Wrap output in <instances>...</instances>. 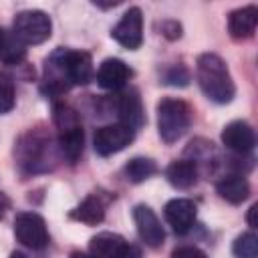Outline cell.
Instances as JSON below:
<instances>
[{
	"label": "cell",
	"instance_id": "cell-29",
	"mask_svg": "<svg viewBox=\"0 0 258 258\" xmlns=\"http://www.w3.org/2000/svg\"><path fill=\"white\" fill-rule=\"evenodd\" d=\"M69 258H95L93 254H85V252H73Z\"/></svg>",
	"mask_w": 258,
	"mask_h": 258
},
{
	"label": "cell",
	"instance_id": "cell-27",
	"mask_svg": "<svg viewBox=\"0 0 258 258\" xmlns=\"http://www.w3.org/2000/svg\"><path fill=\"white\" fill-rule=\"evenodd\" d=\"M10 208V200H8V196L6 194H2L0 191V220L4 218V214H6V210Z\"/></svg>",
	"mask_w": 258,
	"mask_h": 258
},
{
	"label": "cell",
	"instance_id": "cell-20",
	"mask_svg": "<svg viewBox=\"0 0 258 258\" xmlns=\"http://www.w3.org/2000/svg\"><path fill=\"white\" fill-rule=\"evenodd\" d=\"M26 58V46L8 28H0V60L4 64H20Z\"/></svg>",
	"mask_w": 258,
	"mask_h": 258
},
{
	"label": "cell",
	"instance_id": "cell-28",
	"mask_svg": "<svg viewBox=\"0 0 258 258\" xmlns=\"http://www.w3.org/2000/svg\"><path fill=\"white\" fill-rule=\"evenodd\" d=\"M256 210H258V206H256V204H254V206L248 210V224H250L252 228L256 226V220H254V214H256Z\"/></svg>",
	"mask_w": 258,
	"mask_h": 258
},
{
	"label": "cell",
	"instance_id": "cell-23",
	"mask_svg": "<svg viewBox=\"0 0 258 258\" xmlns=\"http://www.w3.org/2000/svg\"><path fill=\"white\" fill-rule=\"evenodd\" d=\"M16 103V91H14V83L10 77L0 75V115L12 111Z\"/></svg>",
	"mask_w": 258,
	"mask_h": 258
},
{
	"label": "cell",
	"instance_id": "cell-8",
	"mask_svg": "<svg viewBox=\"0 0 258 258\" xmlns=\"http://www.w3.org/2000/svg\"><path fill=\"white\" fill-rule=\"evenodd\" d=\"M133 139H135V131L131 127H127L123 123H111V125H103L95 131L93 147L99 155L107 157V155L123 151Z\"/></svg>",
	"mask_w": 258,
	"mask_h": 258
},
{
	"label": "cell",
	"instance_id": "cell-25",
	"mask_svg": "<svg viewBox=\"0 0 258 258\" xmlns=\"http://www.w3.org/2000/svg\"><path fill=\"white\" fill-rule=\"evenodd\" d=\"M171 258H208L204 250L196 246H179L171 252Z\"/></svg>",
	"mask_w": 258,
	"mask_h": 258
},
{
	"label": "cell",
	"instance_id": "cell-9",
	"mask_svg": "<svg viewBox=\"0 0 258 258\" xmlns=\"http://www.w3.org/2000/svg\"><path fill=\"white\" fill-rule=\"evenodd\" d=\"M89 254L95 258H139V250L115 232H99L89 242Z\"/></svg>",
	"mask_w": 258,
	"mask_h": 258
},
{
	"label": "cell",
	"instance_id": "cell-21",
	"mask_svg": "<svg viewBox=\"0 0 258 258\" xmlns=\"http://www.w3.org/2000/svg\"><path fill=\"white\" fill-rule=\"evenodd\" d=\"M123 171H125V177L131 183H141V181L149 179L157 171V165L149 157H133V159L127 161V165H125Z\"/></svg>",
	"mask_w": 258,
	"mask_h": 258
},
{
	"label": "cell",
	"instance_id": "cell-18",
	"mask_svg": "<svg viewBox=\"0 0 258 258\" xmlns=\"http://www.w3.org/2000/svg\"><path fill=\"white\" fill-rule=\"evenodd\" d=\"M198 163L191 159H177L165 169L167 181L177 189H187L198 181Z\"/></svg>",
	"mask_w": 258,
	"mask_h": 258
},
{
	"label": "cell",
	"instance_id": "cell-24",
	"mask_svg": "<svg viewBox=\"0 0 258 258\" xmlns=\"http://www.w3.org/2000/svg\"><path fill=\"white\" fill-rule=\"evenodd\" d=\"M165 83L167 85H179V87H185L187 81H189V75L183 67H171L167 73H165Z\"/></svg>",
	"mask_w": 258,
	"mask_h": 258
},
{
	"label": "cell",
	"instance_id": "cell-4",
	"mask_svg": "<svg viewBox=\"0 0 258 258\" xmlns=\"http://www.w3.org/2000/svg\"><path fill=\"white\" fill-rule=\"evenodd\" d=\"M52 121L56 127V145L60 157H64L69 163H77L85 145V133L79 113L64 103H56L52 109Z\"/></svg>",
	"mask_w": 258,
	"mask_h": 258
},
{
	"label": "cell",
	"instance_id": "cell-6",
	"mask_svg": "<svg viewBox=\"0 0 258 258\" xmlns=\"http://www.w3.org/2000/svg\"><path fill=\"white\" fill-rule=\"evenodd\" d=\"M12 32L22 40L24 46L42 44L52 34V22L50 16L42 10H22L14 16Z\"/></svg>",
	"mask_w": 258,
	"mask_h": 258
},
{
	"label": "cell",
	"instance_id": "cell-1",
	"mask_svg": "<svg viewBox=\"0 0 258 258\" xmlns=\"http://www.w3.org/2000/svg\"><path fill=\"white\" fill-rule=\"evenodd\" d=\"M93 75V58L89 52L56 48L46 58L42 91L48 95H60L75 85H87Z\"/></svg>",
	"mask_w": 258,
	"mask_h": 258
},
{
	"label": "cell",
	"instance_id": "cell-5",
	"mask_svg": "<svg viewBox=\"0 0 258 258\" xmlns=\"http://www.w3.org/2000/svg\"><path fill=\"white\" fill-rule=\"evenodd\" d=\"M191 125V107L173 97H163L157 103V131L165 143H175Z\"/></svg>",
	"mask_w": 258,
	"mask_h": 258
},
{
	"label": "cell",
	"instance_id": "cell-2",
	"mask_svg": "<svg viewBox=\"0 0 258 258\" xmlns=\"http://www.w3.org/2000/svg\"><path fill=\"white\" fill-rule=\"evenodd\" d=\"M196 77H198V85H200L202 93L210 101H214L218 105H226L234 99L236 87H234V81H232L230 71L222 56H218L214 52L200 54L198 62H196Z\"/></svg>",
	"mask_w": 258,
	"mask_h": 258
},
{
	"label": "cell",
	"instance_id": "cell-7",
	"mask_svg": "<svg viewBox=\"0 0 258 258\" xmlns=\"http://www.w3.org/2000/svg\"><path fill=\"white\" fill-rule=\"evenodd\" d=\"M14 236L22 246H26L30 250H42L50 242L46 222L36 212H18L16 214Z\"/></svg>",
	"mask_w": 258,
	"mask_h": 258
},
{
	"label": "cell",
	"instance_id": "cell-11",
	"mask_svg": "<svg viewBox=\"0 0 258 258\" xmlns=\"http://www.w3.org/2000/svg\"><path fill=\"white\" fill-rule=\"evenodd\" d=\"M133 222L137 226V234L143 240L145 246L149 248H159L165 240V230L159 222V218L155 216V212L145 206V204H137L133 208Z\"/></svg>",
	"mask_w": 258,
	"mask_h": 258
},
{
	"label": "cell",
	"instance_id": "cell-17",
	"mask_svg": "<svg viewBox=\"0 0 258 258\" xmlns=\"http://www.w3.org/2000/svg\"><path fill=\"white\" fill-rule=\"evenodd\" d=\"M216 191L222 200L230 204H242L250 196V183L242 173H230L216 183Z\"/></svg>",
	"mask_w": 258,
	"mask_h": 258
},
{
	"label": "cell",
	"instance_id": "cell-16",
	"mask_svg": "<svg viewBox=\"0 0 258 258\" xmlns=\"http://www.w3.org/2000/svg\"><path fill=\"white\" fill-rule=\"evenodd\" d=\"M256 26H258V8L256 6L236 8L228 16V32L236 40L250 38L256 32Z\"/></svg>",
	"mask_w": 258,
	"mask_h": 258
},
{
	"label": "cell",
	"instance_id": "cell-30",
	"mask_svg": "<svg viewBox=\"0 0 258 258\" xmlns=\"http://www.w3.org/2000/svg\"><path fill=\"white\" fill-rule=\"evenodd\" d=\"M10 258H28L26 254H22V252H12L10 254Z\"/></svg>",
	"mask_w": 258,
	"mask_h": 258
},
{
	"label": "cell",
	"instance_id": "cell-12",
	"mask_svg": "<svg viewBox=\"0 0 258 258\" xmlns=\"http://www.w3.org/2000/svg\"><path fill=\"white\" fill-rule=\"evenodd\" d=\"M163 216H165V222L171 226V230L179 236L187 234L196 222V216H198V208L194 204V200H187V198H173L165 204L163 208Z\"/></svg>",
	"mask_w": 258,
	"mask_h": 258
},
{
	"label": "cell",
	"instance_id": "cell-3",
	"mask_svg": "<svg viewBox=\"0 0 258 258\" xmlns=\"http://www.w3.org/2000/svg\"><path fill=\"white\" fill-rule=\"evenodd\" d=\"M16 161L22 173H40L52 169L58 153V147L52 145L50 135L44 131H28L20 137L16 149Z\"/></svg>",
	"mask_w": 258,
	"mask_h": 258
},
{
	"label": "cell",
	"instance_id": "cell-22",
	"mask_svg": "<svg viewBox=\"0 0 258 258\" xmlns=\"http://www.w3.org/2000/svg\"><path fill=\"white\" fill-rule=\"evenodd\" d=\"M232 254L236 258H258V236L254 232H244L234 240Z\"/></svg>",
	"mask_w": 258,
	"mask_h": 258
},
{
	"label": "cell",
	"instance_id": "cell-10",
	"mask_svg": "<svg viewBox=\"0 0 258 258\" xmlns=\"http://www.w3.org/2000/svg\"><path fill=\"white\" fill-rule=\"evenodd\" d=\"M111 36L125 48L129 50H135L141 46L143 42V16H141V10L137 6L129 8L121 20L113 26L111 30Z\"/></svg>",
	"mask_w": 258,
	"mask_h": 258
},
{
	"label": "cell",
	"instance_id": "cell-26",
	"mask_svg": "<svg viewBox=\"0 0 258 258\" xmlns=\"http://www.w3.org/2000/svg\"><path fill=\"white\" fill-rule=\"evenodd\" d=\"M161 30H163V34H165L167 38H179V34H181V26H179L175 20H167V22H163Z\"/></svg>",
	"mask_w": 258,
	"mask_h": 258
},
{
	"label": "cell",
	"instance_id": "cell-13",
	"mask_svg": "<svg viewBox=\"0 0 258 258\" xmlns=\"http://www.w3.org/2000/svg\"><path fill=\"white\" fill-rule=\"evenodd\" d=\"M222 143L226 145V149L234 151V153H250L256 145V135L250 123L246 121H230L224 131H222Z\"/></svg>",
	"mask_w": 258,
	"mask_h": 258
},
{
	"label": "cell",
	"instance_id": "cell-19",
	"mask_svg": "<svg viewBox=\"0 0 258 258\" xmlns=\"http://www.w3.org/2000/svg\"><path fill=\"white\" fill-rule=\"evenodd\" d=\"M71 218L77 220V222H83L87 226H97L103 222L105 218V202L99 194H91L87 196L73 212H71Z\"/></svg>",
	"mask_w": 258,
	"mask_h": 258
},
{
	"label": "cell",
	"instance_id": "cell-14",
	"mask_svg": "<svg viewBox=\"0 0 258 258\" xmlns=\"http://www.w3.org/2000/svg\"><path fill=\"white\" fill-rule=\"evenodd\" d=\"M117 117L119 123L131 127L133 131H137L143 123H145V111H143V103L141 97L135 89H127L117 97Z\"/></svg>",
	"mask_w": 258,
	"mask_h": 258
},
{
	"label": "cell",
	"instance_id": "cell-15",
	"mask_svg": "<svg viewBox=\"0 0 258 258\" xmlns=\"http://www.w3.org/2000/svg\"><path fill=\"white\" fill-rule=\"evenodd\" d=\"M131 75H133V71L121 58H105L99 64L97 83H99V87H103L107 91H119L129 83Z\"/></svg>",
	"mask_w": 258,
	"mask_h": 258
}]
</instances>
